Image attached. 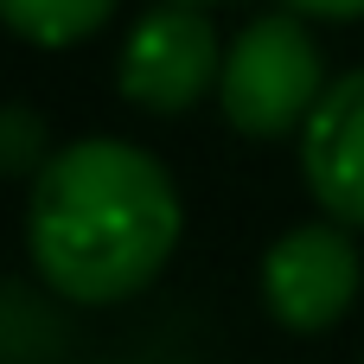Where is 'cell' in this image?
I'll return each instance as SVG.
<instances>
[{"label":"cell","mask_w":364,"mask_h":364,"mask_svg":"<svg viewBox=\"0 0 364 364\" xmlns=\"http://www.w3.org/2000/svg\"><path fill=\"white\" fill-rule=\"evenodd\" d=\"M307 19H364V0H288Z\"/></svg>","instance_id":"ba28073f"},{"label":"cell","mask_w":364,"mask_h":364,"mask_svg":"<svg viewBox=\"0 0 364 364\" xmlns=\"http://www.w3.org/2000/svg\"><path fill=\"white\" fill-rule=\"evenodd\" d=\"M51 154H45V128H38V115L26 109V102H13L6 115H0V166L19 179V173H38Z\"/></svg>","instance_id":"52a82bcc"},{"label":"cell","mask_w":364,"mask_h":364,"mask_svg":"<svg viewBox=\"0 0 364 364\" xmlns=\"http://www.w3.org/2000/svg\"><path fill=\"white\" fill-rule=\"evenodd\" d=\"M179 6H211V0H179Z\"/></svg>","instance_id":"9c48e42d"},{"label":"cell","mask_w":364,"mask_h":364,"mask_svg":"<svg viewBox=\"0 0 364 364\" xmlns=\"http://www.w3.org/2000/svg\"><path fill=\"white\" fill-rule=\"evenodd\" d=\"M326 77H320V45L307 38V26L294 13H269L250 19L230 51H224V77H218V102L224 122L250 141H282L294 128H307V115L320 109Z\"/></svg>","instance_id":"7a4b0ae2"},{"label":"cell","mask_w":364,"mask_h":364,"mask_svg":"<svg viewBox=\"0 0 364 364\" xmlns=\"http://www.w3.org/2000/svg\"><path fill=\"white\" fill-rule=\"evenodd\" d=\"M224 77V58H218V32L198 6H154L128 45H122V96L147 115H186L192 102H205V90Z\"/></svg>","instance_id":"3957f363"},{"label":"cell","mask_w":364,"mask_h":364,"mask_svg":"<svg viewBox=\"0 0 364 364\" xmlns=\"http://www.w3.org/2000/svg\"><path fill=\"white\" fill-rule=\"evenodd\" d=\"M179 250V192L166 166L115 134L58 147L32 173L26 256L38 282L77 307L141 294Z\"/></svg>","instance_id":"6da1fadb"},{"label":"cell","mask_w":364,"mask_h":364,"mask_svg":"<svg viewBox=\"0 0 364 364\" xmlns=\"http://www.w3.org/2000/svg\"><path fill=\"white\" fill-rule=\"evenodd\" d=\"M262 301L288 333H326L358 301V243L346 224H294L262 256Z\"/></svg>","instance_id":"277c9868"},{"label":"cell","mask_w":364,"mask_h":364,"mask_svg":"<svg viewBox=\"0 0 364 364\" xmlns=\"http://www.w3.org/2000/svg\"><path fill=\"white\" fill-rule=\"evenodd\" d=\"M0 6H6V26L26 45H45V51H64V45L90 38L115 13V0H0Z\"/></svg>","instance_id":"8992f818"},{"label":"cell","mask_w":364,"mask_h":364,"mask_svg":"<svg viewBox=\"0 0 364 364\" xmlns=\"http://www.w3.org/2000/svg\"><path fill=\"white\" fill-rule=\"evenodd\" d=\"M301 173L333 224L364 230V70L326 83L320 109L301 128Z\"/></svg>","instance_id":"5b68a950"}]
</instances>
